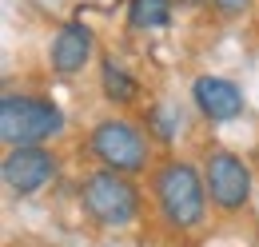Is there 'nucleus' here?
I'll return each mask as SVG.
<instances>
[{
    "label": "nucleus",
    "instance_id": "obj_11",
    "mask_svg": "<svg viewBox=\"0 0 259 247\" xmlns=\"http://www.w3.org/2000/svg\"><path fill=\"white\" fill-rule=\"evenodd\" d=\"M148 128L156 132V140H163V144H171L176 136H180V128H184V120H180V112L171 108V104H152V112H148Z\"/></svg>",
    "mask_w": 259,
    "mask_h": 247
},
{
    "label": "nucleus",
    "instance_id": "obj_1",
    "mask_svg": "<svg viewBox=\"0 0 259 247\" xmlns=\"http://www.w3.org/2000/svg\"><path fill=\"white\" fill-rule=\"evenodd\" d=\"M152 191H156V203H160V216L167 219V227L192 231L207 212V184L184 159H167L152 180Z\"/></svg>",
    "mask_w": 259,
    "mask_h": 247
},
{
    "label": "nucleus",
    "instance_id": "obj_7",
    "mask_svg": "<svg viewBox=\"0 0 259 247\" xmlns=\"http://www.w3.org/2000/svg\"><path fill=\"white\" fill-rule=\"evenodd\" d=\"M92 28L84 24V20H68L56 28L52 36V68L60 72V76H76V72H84V64L92 60Z\"/></svg>",
    "mask_w": 259,
    "mask_h": 247
},
{
    "label": "nucleus",
    "instance_id": "obj_9",
    "mask_svg": "<svg viewBox=\"0 0 259 247\" xmlns=\"http://www.w3.org/2000/svg\"><path fill=\"white\" fill-rule=\"evenodd\" d=\"M100 88H104V96L112 104H136V96H140L136 76H132L124 64H116V56H104L100 60Z\"/></svg>",
    "mask_w": 259,
    "mask_h": 247
},
{
    "label": "nucleus",
    "instance_id": "obj_3",
    "mask_svg": "<svg viewBox=\"0 0 259 247\" xmlns=\"http://www.w3.org/2000/svg\"><path fill=\"white\" fill-rule=\"evenodd\" d=\"M80 203H84V212L96 219V223H104V227H124L140 212V191H136V184H132L124 172L104 168V172L88 176L80 184Z\"/></svg>",
    "mask_w": 259,
    "mask_h": 247
},
{
    "label": "nucleus",
    "instance_id": "obj_12",
    "mask_svg": "<svg viewBox=\"0 0 259 247\" xmlns=\"http://www.w3.org/2000/svg\"><path fill=\"white\" fill-rule=\"evenodd\" d=\"M211 4H215L220 12H243V8L251 4V0H211Z\"/></svg>",
    "mask_w": 259,
    "mask_h": 247
},
{
    "label": "nucleus",
    "instance_id": "obj_2",
    "mask_svg": "<svg viewBox=\"0 0 259 247\" xmlns=\"http://www.w3.org/2000/svg\"><path fill=\"white\" fill-rule=\"evenodd\" d=\"M64 128V116L52 100L24 92H4L0 100V136L8 148H24V144H44Z\"/></svg>",
    "mask_w": 259,
    "mask_h": 247
},
{
    "label": "nucleus",
    "instance_id": "obj_4",
    "mask_svg": "<svg viewBox=\"0 0 259 247\" xmlns=\"http://www.w3.org/2000/svg\"><path fill=\"white\" fill-rule=\"evenodd\" d=\"M88 148L104 168L124 172V176H136L148 168V140L132 120H100L92 128Z\"/></svg>",
    "mask_w": 259,
    "mask_h": 247
},
{
    "label": "nucleus",
    "instance_id": "obj_5",
    "mask_svg": "<svg viewBox=\"0 0 259 247\" xmlns=\"http://www.w3.org/2000/svg\"><path fill=\"white\" fill-rule=\"evenodd\" d=\"M203 184L220 212H239L251 199V168L235 152H211L203 159Z\"/></svg>",
    "mask_w": 259,
    "mask_h": 247
},
{
    "label": "nucleus",
    "instance_id": "obj_8",
    "mask_svg": "<svg viewBox=\"0 0 259 247\" xmlns=\"http://www.w3.org/2000/svg\"><path fill=\"white\" fill-rule=\"evenodd\" d=\"M192 100L211 124H227L243 112V92L224 76H199L192 84Z\"/></svg>",
    "mask_w": 259,
    "mask_h": 247
},
{
    "label": "nucleus",
    "instance_id": "obj_6",
    "mask_svg": "<svg viewBox=\"0 0 259 247\" xmlns=\"http://www.w3.org/2000/svg\"><path fill=\"white\" fill-rule=\"evenodd\" d=\"M0 176L8 191L16 195H32L56 176V155L44 152V144H24V148H8L4 163H0Z\"/></svg>",
    "mask_w": 259,
    "mask_h": 247
},
{
    "label": "nucleus",
    "instance_id": "obj_10",
    "mask_svg": "<svg viewBox=\"0 0 259 247\" xmlns=\"http://www.w3.org/2000/svg\"><path fill=\"white\" fill-rule=\"evenodd\" d=\"M132 28H167L171 24V0H128Z\"/></svg>",
    "mask_w": 259,
    "mask_h": 247
}]
</instances>
